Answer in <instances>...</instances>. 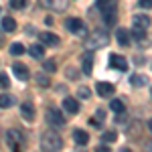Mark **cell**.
<instances>
[{
    "mask_svg": "<svg viewBox=\"0 0 152 152\" xmlns=\"http://www.w3.org/2000/svg\"><path fill=\"white\" fill-rule=\"evenodd\" d=\"M110 43V37L105 35L104 31H95L91 37H87V41H85V45L89 51H95V49H104L105 45Z\"/></svg>",
    "mask_w": 152,
    "mask_h": 152,
    "instance_id": "3",
    "label": "cell"
},
{
    "mask_svg": "<svg viewBox=\"0 0 152 152\" xmlns=\"http://www.w3.org/2000/svg\"><path fill=\"white\" fill-rule=\"evenodd\" d=\"M73 138H75V142L79 144V146H85L87 142H89V134L85 132V130H73Z\"/></svg>",
    "mask_w": 152,
    "mask_h": 152,
    "instance_id": "13",
    "label": "cell"
},
{
    "mask_svg": "<svg viewBox=\"0 0 152 152\" xmlns=\"http://www.w3.org/2000/svg\"><path fill=\"white\" fill-rule=\"evenodd\" d=\"M35 81H37V85H41V87H51V79H49L47 71H45V73H37Z\"/></svg>",
    "mask_w": 152,
    "mask_h": 152,
    "instance_id": "19",
    "label": "cell"
},
{
    "mask_svg": "<svg viewBox=\"0 0 152 152\" xmlns=\"http://www.w3.org/2000/svg\"><path fill=\"white\" fill-rule=\"evenodd\" d=\"M45 23H47V24H49V26H51V24L55 23V20H53V18H51V16H47V18H45Z\"/></svg>",
    "mask_w": 152,
    "mask_h": 152,
    "instance_id": "34",
    "label": "cell"
},
{
    "mask_svg": "<svg viewBox=\"0 0 152 152\" xmlns=\"http://www.w3.org/2000/svg\"><path fill=\"white\" fill-rule=\"evenodd\" d=\"M97 6L104 14V23L107 26H112L118 16V0H97Z\"/></svg>",
    "mask_w": 152,
    "mask_h": 152,
    "instance_id": "1",
    "label": "cell"
},
{
    "mask_svg": "<svg viewBox=\"0 0 152 152\" xmlns=\"http://www.w3.org/2000/svg\"><path fill=\"white\" fill-rule=\"evenodd\" d=\"M138 4L142 8H152V0H138Z\"/></svg>",
    "mask_w": 152,
    "mask_h": 152,
    "instance_id": "31",
    "label": "cell"
},
{
    "mask_svg": "<svg viewBox=\"0 0 152 152\" xmlns=\"http://www.w3.org/2000/svg\"><path fill=\"white\" fill-rule=\"evenodd\" d=\"M39 39H41V43H43V45H49V47L59 45L57 35H53V33H41V35H39Z\"/></svg>",
    "mask_w": 152,
    "mask_h": 152,
    "instance_id": "12",
    "label": "cell"
},
{
    "mask_svg": "<svg viewBox=\"0 0 152 152\" xmlns=\"http://www.w3.org/2000/svg\"><path fill=\"white\" fill-rule=\"evenodd\" d=\"M41 4L45 8H51V10H57V12H63L67 8V0H41Z\"/></svg>",
    "mask_w": 152,
    "mask_h": 152,
    "instance_id": "8",
    "label": "cell"
},
{
    "mask_svg": "<svg viewBox=\"0 0 152 152\" xmlns=\"http://www.w3.org/2000/svg\"><path fill=\"white\" fill-rule=\"evenodd\" d=\"M134 26L138 28H148L150 26V18L146 14H134Z\"/></svg>",
    "mask_w": 152,
    "mask_h": 152,
    "instance_id": "16",
    "label": "cell"
},
{
    "mask_svg": "<svg viewBox=\"0 0 152 152\" xmlns=\"http://www.w3.org/2000/svg\"><path fill=\"white\" fill-rule=\"evenodd\" d=\"M132 35H134V39H136V41H142V39L146 37V28H138V26H134Z\"/></svg>",
    "mask_w": 152,
    "mask_h": 152,
    "instance_id": "26",
    "label": "cell"
},
{
    "mask_svg": "<svg viewBox=\"0 0 152 152\" xmlns=\"http://www.w3.org/2000/svg\"><path fill=\"white\" fill-rule=\"evenodd\" d=\"M67 77H71V79H75V77H77V73L73 71V67H69V69H67Z\"/></svg>",
    "mask_w": 152,
    "mask_h": 152,
    "instance_id": "32",
    "label": "cell"
},
{
    "mask_svg": "<svg viewBox=\"0 0 152 152\" xmlns=\"http://www.w3.org/2000/svg\"><path fill=\"white\" fill-rule=\"evenodd\" d=\"M77 95H79V97H81V99H89V97H91V89H89V87H79V91H77Z\"/></svg>",
    "mask_w": 152,
    "mask_h": 152,
    "instance_id": "27",
    "label": "cell"
},
{
    "mask_svg": "<svg viewBox=\"0 0 152 152\" xmlns=\"http://www.w3.org/2000/svg\"><path fill=\"white\" fill-rule=\"evenodd\" d=\"M2 43H4V39H2V35H0V45H2Z\"/></svg>",
    "mask_w": 152,
    "mask_h": 152,
    "instance_id": "36",
    "label": "cell"
},
{
    "mask_svg": "<svg viewBox=\"0 0 152 152\" xmlns=\"http://www.w3.org/2000/svg\"><path fill=\"white\" fill-rule=\"evenodd\" d=\"M41 148L47 152H53V150H61L63 148V140L59 138L55 132H45L43 138H41Z\"/></svg>",
    "mask_w": 152,
    "mask_h": 152,
    "instance_id": "2",
    "label": "cell"
},
{
    "mask_svg": "<svg viewBox=\"0 0 152 152\" xmlns=\"http://www.w3.org/2000/svg\"><path fill=\"white\" fill-rule=\"evenodd\" d=\"M10 85V81H8V77H6V73H0V87H8Z\"/></svg>",
    "mask_w": 152,
    "mask_h": 152,
    "instance_id": "29",
    "label": "cell"
},
{
    "mask_svg": "<svg viewBox=\"0 0 152 152\" xmlns=\"http://www.w3.org/2000/svg\"><path fill=\"white\" fill-rule=\"evenodd\" d=\"M91 67H94V57L91 55H87V57H83V73H91Z\"/></svg>",
    "mask_w": 152,
    "mask_h": 152,
    "instance_id": "23",
    "label": "cell"
},
{
    "mask_svg": "<svg viewBox=\"0 0 152 152\" xmlns=\"http://www.w3.org/2000/svg\"><path fill=\"white\" fill-rule=\"evenodd\" d=\"M116 39H118V43H120L122 47H128L130 45V33L126 31V28H118L116 31Z\"/></svg>",
    "mask_w": 152,
    "mask_h": 152,
    "instance_id": "15",
    "label": "cell"
},
{
    "mask_svg": "<svg viewBox=\"0 0 152 152\" xmlns=\"http://www.w3.org/2000/svg\"><path fill=\"white\" fill-rule=\"evenodd\" d=\"M43 69L47 71V73H55V69H57V63H55V59H45V63H43Z\"/></svg>",
    "mask_w": 152,
    "mask_h": 152,
    "instance_id": "24",
    "label": "cell"
},
{
    "mask_svg": "<svg viewBox=\"0 0 152 152\" xmlns=\"http://www.w3.org/2000/svg\"><path fill=\"white\" fill-rule=\"evenodd\" d=\"M97 150H99V152H107V150H110V148H107V146H104V144H102V146H97Z\"/></svg>",
    "mask_w": 152,
    "mask_h": 152,
    "instance_id": "33",
    "label": "cell"
},
{
    "mask_svg": "<svg viewBox=\"0 0 152 152\" xmlns=\"http://www.w3.org/2000/svg\"><path fill=\"white\" fill-rule=\"evenodd\" d=\"M16 28V23H14V18L12 16H4L2 18V31H6V33H12Z\"/></svg>",
    "mask_w": 152,
    "mask_h": 152,
    "instance_id": "18",
    "label": "cell"
},
{
    "mask_svg": "<svg viewBox=\"0 0 152 152\" xmlns=\"http://www.w3.org/2000/svg\"><path fill=\"white\" fill-rule=\"evenodd\" d=\"M24 51H26V49H24V45H23V43H12V45H10V55H14V57L23 55Z\"/></svg>",
    "mask_w": 152,
    "mask_h": 152,
    "instance_id": "22",
    "label": "cell"
},
{
    "mask_svg": "<svg viewBox=\"0 0 152 152\" xmlns=\"http://www.w3.org/2000/svg\"><path fill=\"white\" fill-rule=\"evenodd\" d=\"M12 71H14V75H16V77H18V79H28V75H31V73H28V67H26V65H23V63H14V65H12Z\"/></svg>",
    "mask_w": 152,
    "mask_h": 152,
    "instance_id": "10",
    "label": "cell"
},
{
    "mask_svg": "<svg viewBox=\"0 0 152 152\" xmlns=\"http://www.w3.org/2000/svg\"><path fill=\"white\" fill-rule=\"evenodd\" d=\"M95 89H97V94L102 95V97H107V95H114V89H116V87H114L112 83H107V81H99Z\"/></svg>",
    "mask_w": 152,
    "mask_h": 152,
    "instance_id": "9",
    "label": "cell"
},
{
    "mask_svg": "<svg viewBox=\"0 0 152 152\" xmlns=\"http://www.w3.org/2000/svg\"><path fill=\"white\" fill-rule=\"evenodd\" d=\"M148 128H150V132H152V118H150V122H148Z\"/></svg>",
    "mask_w": 152,
    "mask_h": 152,
    "instance_id": "35",
    "label": "cell"
},
{
    "mask_svg": "<svg viewBox=\"0 0 152 152\" xmlns=\"http://www.w3.org/2000/svg\"><path fill=\"white\" fill-rule=\"evenodd\" d=\"M110 105H112V110H114L116 114H122V112H124V102H122V99H114Z\"/></svg>",
    "mask_w": 152,
    "mask_h": 152,
    "instance_id": "25",
    "label": "cell"
},
{
    "mask_svg": "<svg viewBox=\"0 0 152 152\" xmlns=\"http://www.w3.org/2000/svg\"><path fill=\"white\" fill-rule=\"evenodd\" d=\"M63 107H65V112H69V114H77V112H79V102H77L75 97H65V99H63Z\"/></svg>",
    "mask_w": 152,
    "mask_h": 152,
    "instance_id": "11",
    "label": "cell"
},
{
    "mask_svg": "<svg viewBox=\"0 0 152 152\" xmlns=\"http://www.w3.org/2000/svg\"><path fill=\"white\" fill-rule=\"evenodd\" d=\"M110 67L124 73V71H128V61L122 57V55H118V53H112L110 55Z\"/></svg>",
    "mask_w": 152,
    "mask_h": 152,
    "instance_id": "4",
    "label": "cell"
},
{
    "mask_svg": "<svg viewBox=\"0 0 152 152\" xmlns=\"http://www.w3.org/2000/svg\"><path fill=\"white\" fill-rule=\"evenodd\" d=\"M65 26H67V31H71V33H81L83 31L81 18H69V20L65 23Z\"/></svg>",
    "mask_w": 152,
    "mask_h": 152,
    "instance_id": "14",
    "label": "cell"
},
{
    "mask_svg": "<svg viewBox=\"0 0 152 152\" xmlns=\"http://www.w3.org/2000/svg\"><path fill=\"white\" fill-rule=\"evenodd\" d=\"M28 55L35 59H43V55H45V49L41 47V45H31V49H28Z\"/></svg>",
    "mask_w": 152,
    "mask_h": 152,
    "instance_id": "20",
    "label": "cell"
},
{
    "mask_svg": "<svg viewBox=\"0 0 152 152\" xmlns=\"http://www.w3.org/2000/svg\"><path fill=\"white\" fill-rule=\"evenodd\" d=\"M104 140L105 142H114V140H116V132H112V130H110V132H105V134H104Z\"/></svg>",
    "mask_w": 152,
    "mask_h": 152,
    "instance_id": "30",
    "label": "cell"
},
{
    "mask_svg": "<svg viewBox=\"0 0 152 152\" xmlns=\"http://www.w3.org/2000/svg\"><path fill=\"white\" fill-rule=\"evenodd\" d=\"M23 140H24L23 134H20V132H16V130H10V132L6 134V142H8V146H10L12 150H16V148L23 144Z\"/></svg>",
    "mask_w": 152,
    "mask_h": 152,
    "instance_id": "5",
    "label": "cell"
},
{
    "mask_svg": "<svg viewBox=\"0 0 152 152\" xmlns=\"http://www.w3.org/2000/svg\"><path fill=\"white\" fill-rule=\"evenodd\" d=\"M20 116L26 122H33L35 120V104L33 102H23V105H20Z\"/></svg>",
    "mask_w": 152,
    "mask_h": 152,
    "instance_id": "6",
    "label": "cell"
},
{
    "mask_svg": "<svg viewBox=\"0 0 152 152\" xmlns=\"http://www.w3.org/2000/svg\"><path fill=\"white\" fill-rule=\"evenodd\" d=\"M14 102H16V99H14L12 95H8V94H2V95H0V107H12Z\"/></svg>",
    "mask_w": 152,
    "mask_h": 152,
    "instance_id": "21",
    "label": "cell"
},
{
    "mask_svg": "<svg viewBox=\"0 0 152 152\" xmlns=\"http://www.w3.org/2000/svg\"><path fill=\"white\" fill-rule=\"evenodd\" d=\"M130 83L134 85V87H144V85H150V79L146 77V75H132V79H130Z\"/></svg>",
    "mask_w": 152,
    "mask_h": 152,
    "instance_id": "17",
    "label": "cell"
},
{
    "mask_svg": "<svg viewBox=\"0 0 152 152\" xmlns=\"http://www.w3.org/2000/svg\"><path fill=\"white\" fill-rule=\"evenodd\" d=\"M47 118L51 124H55V126H63L65 124V118H63V114L59 112L57 107H49L47 110Z\"/></svg>",
    "mask_w": 152,
    "mask_h": 152,
    "instance_id": "7",
    "label": "cell"
},
{
    "mask_svg": "<svg viewBox=\"0 0 152 152\" xmlns=\"http://www.w3.org/2000/svg\"><path fill=\"white\" fill-rule=\"evenodd\" d=\"M10 6L12 8H24L26 6V0H10Z\"/></svg>",
    "mask_w": 152,
    "mask_h": 152,
    "instance_id": "28",
    "label": "cell"
}]
</instances>
